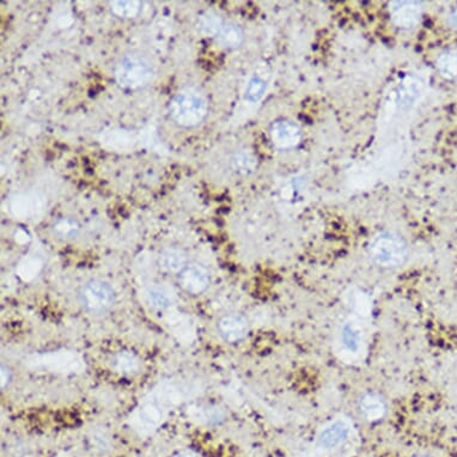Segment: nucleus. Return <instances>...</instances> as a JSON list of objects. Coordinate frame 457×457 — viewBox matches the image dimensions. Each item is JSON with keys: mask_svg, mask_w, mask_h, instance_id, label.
Wrapping results in <instances>:
<instances>
[{"mask_svg": "<svg viewBox=\"0 0 457 457\" xmlns=\"http://www.w3.org/2000/svg\"><path fill=\"white\" fill-rule=\"evenodd\" d=\"M168 114L172 123L182 128L198 126L208 115L207 97L196 86H184L172 96Z\"/></svg>", "mask_w": 457, "mask_h": 457, "instance_id": "nucleus-1", "label": "nucleus"}, {"mask_svg": "<svg viewBox=\"0 0 457 457\" xmlns=\"http://www.w3.org/2000/svg\"><path fill=\"white\" fill-rule=\"evenodd\" d=\"M369 255L376 265L383 268H397L409 257V247L404 237L394 231H382L369 245Z\"/></svg>", "mask_w": 457, "mask_h": 457, "instance_id": "nucleus-2", "label": "nucleus"}, {"mask_svg": "<svg viewBox=\"0 0 457 457\" xmlns=\"http://www.w3.org/2000/svg\"><path fill=\"white\" fill-rule=\"evenodd\" d=\"M155 74L151 62L142 54L123 55L115 66V81L125 90H139L149 86Z\"/></svg>", "mask_w": 457, "mask_h": 457, "instance_id": "nucleus-3", "label": "nucleus"}, {"mask_svg": "<svg viewBox=\"0 0 457 457\" xmlns=\"http://www.w3.org/2000/svg\"><path fill=\"white\" fill-rule=\"evenodd\" d=\"M115 291L111 284L93 279L86 282L79 291V301L90 314L100 315L109 311L115 303Z\"/></svg>", "mask_w": 457, "mask_h": 457, "instance_id": "nucleus-4", "label": "nucleus"}, {"mask_svg": "<svg viewBox=\"0 0 457 457\" xmlns=\"http://www.w3.org/2000/svg\"><path fill=\"white\" fill-rule=\"evenodd\" d=\"M28 365L42 367L54 372H76L83 370V360L72 351L49 352L45 355H35L28 360Z\"/></svg>", "mask_w": 457, "mask_h": 457, "instance_id": "nucleus-5", "label": "nucleus"}, {"mask_svg": "<svg viewBox=\"0 0 457 457\" xmlns=\"http://www.w3.org/2000/svg\"><path fill=\"white\" fill-rule=\"evenodd\" d=\"M167 411L163 401L160 402L156 397L152 400L145 401L135 416V430H138L140 433L155 431L164 421Z\"/></svg>", "mask_w": 457, "mask_h": 457, "instance_id": "nucleus-6", "label": "nucleus"}, {"mask_svg": "<svg viewBox=\"0 0 457 457\" xmlns=\"http://www.w3.org/2000/svg\"><path fill=\"white\" fill-rule=\"evenodd\" d=\"M390 18L397 28L409 30L419 25L423 8L418 1H393L389 4Z\"/></svg>", "mask_w": 457, "mask_h": 457, "instance_id": "nucleus-7", "label": "nucleus"}, {"mask_svg": "<svg viewBox=\"0 0 457 457\" xmlns=\"http://www.w3.org/2000/svg\"><path fill=\"white\" fill-rule=\"evenodd\" d=\"M179 275V284L181 289L186 291L187 294H201L207 290L211 282V275L207 268L199 264H188L184 270L180 272Z\"/></svg>", "mask_w": 457, "mask_h": 457, "instance_id": "nucleus-8", "label": "nucleus"}, {"mask_svg": "<svg viewBox=\"0 0 457 457\" xmlns=\"http://www.w3.org/2000/svg\"><path fill=\"white\" fill-rule=\"evenodd\" d=\"M47 201L37 193H20L10 201V211L21 219H30L39 216L45 210Z\"/></svg>", "mask_w": 457, "mask_h": 457, "instance_id": "nucleus-9", "label": "nucleus"}, {"mask_svg": "<svg viewBox=\"0 0 457 457\" xmlns=\"http://www.w3.org/2000/svg\"><path fill=\"white\" fill-rule=\"evenodd\" d=\"M351 424L346 419H336L327 424L318 436V446L323 450H332L343 444L351 435Z\"/></svg>", "mask_w": 457, "mask_h": 457, "instance_id": "nucleus-10", "label": "nucleus"}, {"mask_svg": "<svg viewBox=\"0 0 457 457\" xmlns=\"http://www.w3.org/2000/svg\"><path fill=\"white\" fill-rule=\"evenodd\" d=\"M270 135L274 146L282 150L294 149L302 140V131L299 126L287 120L274 123L271 127Z\"/></svg>", "mask_w": 457, "mask_h": 457, "instance_id": "nucleus-11", "label": "nucleus"}, {"mask_svg": "<svg viewBox=\"0 0 457 457\" xmlns=\"http://www.w3.org/2000/svg\"><path fill=\"white\" fill-rule=\"evenodd\" d=\"M218 332L226 343H238L250 333V323L242 315H225L218 321Z\"/></svg>", "mask_w": 457, "mask_h": 457, "instance_id": "nucleus-12", "label": "nucleus"}, {"mask_svg": "<svg viewBox=\"0 0 457 457\" xmlns=\"http://www.w3.org/2000/svg\"><path fill=\"white\" fill-rule=\"evenodd\" d=\"M360 411L365 421L377 423L386 416L387 404L382 396L375 393H367L360 401Z\"/></svg>", "mask_w": 457, "mask_h": 457, "instance_id": "nucleus-13", "label": "nucleus"}, {"mask_svg": "<svg viewBox=\"0 0 457 457\" xmlns=\"http://www.w3.org/2000/svg\"><path fill=\"white\" fill-rule=\"evenodd\" d=\"M158 262L164 272L180 274L188 265L187 255L177 247H167L161 252Z\"/></svg>", "mask_w": 457, "mask_h": 457, "instance_id": "nucleus-14", "label": "nucleus"}, {"mask_svg": "<svg viewBox=\"0 0 457 457\" xmlns=\"http://www.w3.org/2000/svg\"><path fill=\"white\" fill-rule=\"evenodd\" d=\"M217 43L224 49H237L245 41V33L240 25L233 22H225L219 34L217 35Z\"/></svg>", "mask_w": 457, "mask_h": 457, "instance_id": "nucleus-15", "label": "nucleus"}, {"mask_svg": "<svg viewBox=\"0 0 457 457\" xmlns=\"http://www.w3.org/2000/svg\"><path fill=\"white\" fill-rule=\"evenodd\" d=\"M340 343L345 351L355 355L358 353L363 343V332L355 322L348 321L345 323L340 333Z\"/></svg>", "mask_w": 457, "mask_h": 457, "instance_id": "nucleus-16", "label": "nucleus"}, {"mask_svg": "<svg viewBox=\"0 0 457 457\" xmlns=\"http://www.w3.org/2000/svg\"><path fill=\"white\" fill-rule=\"evenodd\" d=\"M111 367L120 375L132 376L138 374L142 369V360L133 352H118L113 357Z\"/></svg>", "mask_w": 457, "mask_h": 457, "instance_id": "nucleus-17", "label": "nucleus"}, {"mask_svg": "<svg viewBox=\"0 0 457 457\" xmlns=\"http://www.w3.org/2000/svg\"><path fill=\"white\" fill-rule=\"evenodd\" d=\"M224 23L223 18L218 13H213V11H205L198 17L196 27L198 33L201 35L216 39Z\"/></svg>", "mask_w": 457, "mask_h": 457, "instance_id": "nucleus-18", "label": "nucleus"}, {"mask_svg": "<svg viewBox=\"0 0 457 457\" xmlns=\"http://www.w3.org/2000/svg\"><path fill=\"white\" fill-rule=\"evenodd\" d=\"M43 262L40 257H25L20 262V265L17 266L16 273L23 282H33L41 272Z\"/></svg>", "mask_w": 457, "mask_h": 457, "instance_id": "nucleus-19", "label": "nucleus"}, {"mask_svg": "<svg viewBox=\"0 0 457 457\" xmlns=\"http://www.w3.org/2000/svg\"><path fill=\"white\" fill-rule=\"evenodd\" d=\"M437 69L446 79H457V49H449L437 59Z\"/></svg>", "mask_w": 457, "mask_h": 457, "instance_id": "nucleus-20", "label": "nucleus"}, {"mask_svg": "<svg viewBox=\"0 0 457 457\" xmlns=\"http://www.w3.org/2000/svg\"><path fill=\"white\" fill-rule=\"evenodd\" d=\"M111 10L113 15L118 18L131 20L142 11V3L137 0H115L111 3Z\"/></svg>", "mask_w": 457, "mask_h": 457, "instance_id": "nucleus-21", "label": "nucleus"}, {"mask_svg": "<svg viewBox=\"0 0 457 457\" xmlns=\"http://www.w3.org/2000/svg\"><path fill=\"white\" fill-rule=\"evenodd\" d=\"M231 163L233 169L241 174H250L257 168V160L253 154L248 150H238L235 152Z\"/></svg>", "mask_w": 457, "mask_h": 457, "instance_id": "nucleus-22", "label": "nucleus"}, {"mask_svg": "<svg viewBox=\"0 0 457 457\" xmlns=\"http://www.w3.org/2000/svg\"><path fill=\"white\" fill-rule=\"evenodd\" d=\"M146 299L151 308L156 311H165L170 306V297L162 287L154 286L146 291Z\"/></svg>", "mask_w": 457, "mask_h": 457, "instance_id": "nucleus-23", "label": "nucleus"}, {"mask_svg": "<svg viewBox=\"0 0 457 457\" xmlns=\"http://www.w3.org/2000/svg\"><path fill=\"white\" fill-rule=\"evenodd\" d=\"M266 89H267V83L265 82V79H262L259 76H254L245 88V101L250 103L259 102L264 97Z\"/></svg>", "mask_w": 457, "mask_h": 457, "instance_id": "nucleus-24", "label": "nucleus"}, {"mask_svg": "<svg viewBox=\"0 0 457 457\" xmlns=\"http://www.w3.org/2000/svg\"><path fill=\"white\" fill-rule=\"evenodd\" d=\"M54 233L57 235L59 238H74L77 236L78 231H79V225L77 221L71 219V218H62L54 224Z\"/></svg>", "mask_w": 457, "mask_h": 457, "instance_id": "nucleus-25", "label": "nucleus"}, {"mask_svg": "<svg viewBox=\"0 0 457 457\" xmlns=\"http://www.w3.org/2000/svg\"><path fill=\"white\" fill-rule=\"evenodd\" d=\"M11 371L8 367L5 365H1V371H0V386H1V389H5L8 387V383L11 382Z\"/></svg>", "mask_w": 457, "mask_h": 457, "instance_id": "nucleus-26", "label": "nucleus"}, {"mask_svg": "<svg viewBox=\"0 0 457 457\" xmlns=\"http://www.w3.org/2000/svg\"><path fill=\"white\" fill-rule=\"evenodd\" d=\"M172 457H201L199 453L193 451L191 449H184L181 451H177L175 455H172Z\"/></svg>", "mask_w": 457, "mask_h": 457, "instance_id": "nucleus-27", "label": "nucleus"}, {"mask_svg": "<svg viewBox=\"0 0 457 457\" xmlns=\"http://www.w3.org/2000/svg\"><path fill=\"white\" fill-rule=\"evenodd\" d=\"M450 25L453 27H457V11L450 16Z\"/></svg>", "mask_w": 457, "mask_h": 457, "instance_id": "nucleus-28", "label": "nucleus"}, {"mask_svg": "<svg viewBox=\"0 0 457 457\" xmlns=\"http://www.w3.org/2000/svg\"><path fill=\"white\" fill-rule=\"evenodd\" d=\"M416 457H430V456H428V455H418V456Z\"/></svg>", "mask_w": 457, "mask_h": 457, "instance_id": "nucleus-29", "label": "nucleus"}]
</instances>
